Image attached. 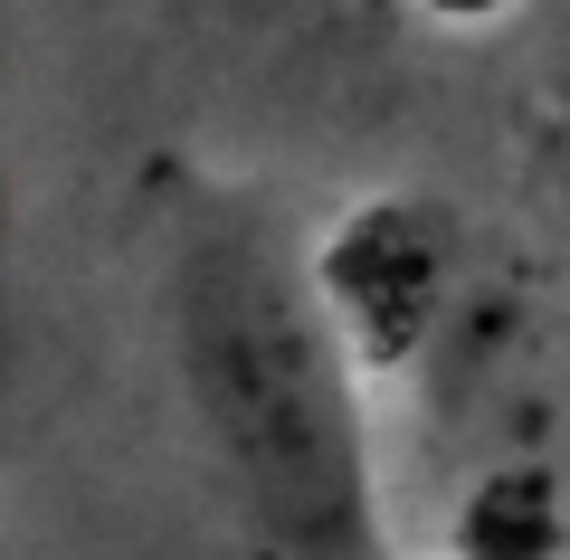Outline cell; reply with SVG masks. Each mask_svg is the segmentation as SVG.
Returning <instances> with one entry per match:
<instances>
[{"instance_id": "1", "label": "cell", "mask_w": 570, "mask_h": 560, "mask_svg": "<svg viewBox=\"0 0 570 560\" xmlns=\"http://www.w3.org/2000/svg\"><path fill=\"white\" fill-rule=\"evenodd\" d=\"M171 352L181 390L285 560H371V446L352 409V371L333 342V304L295 276L285 238L247 209H200L171 257Z\"/></svg>"}]
</instances>
